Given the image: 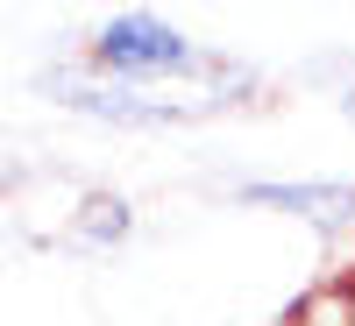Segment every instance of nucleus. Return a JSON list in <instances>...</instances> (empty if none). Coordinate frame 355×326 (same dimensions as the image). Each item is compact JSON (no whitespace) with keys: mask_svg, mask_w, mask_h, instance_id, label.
Listing matches in <instances>:
<instances>
[{"mask_svg":"<svg viewBox=\"0 0 355 326\" xmlns=\"http://www.w3.org/2000/svg\"><path fill=\"white\" fill-rule=\"evenodd\" d=\"M93 57H100L107 71H121V78H157V71L199 64L192 36H178V28L157 21V15H114L100 36H93Z\"/></svg>","mask_w":355,"mask_h":326,"instance_id":"obj_1","label":"nucleus"},{"mask_svg":"<svg viewBox=\"0 0 355 326\" xmlns=\"http://www.w3.org/2000/svg\"><path fill=\"white\" fill-rule=\"evenodd\" d=\"M242 199H256V206H284V213H313L320 227L355 220V192H348V185H249Z\"/></svg>","mask_w":355,"mask_h":326,"instance_id":"obj_2","label":"nucleus"}]
</instances>
